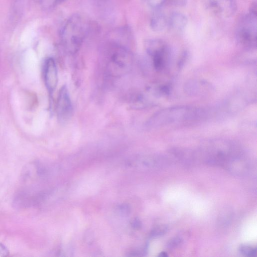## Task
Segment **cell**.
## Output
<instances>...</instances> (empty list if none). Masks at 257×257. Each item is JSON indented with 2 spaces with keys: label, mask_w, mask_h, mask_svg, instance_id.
Instances as JSON below:
<instances>
[{
  "label": "cell",
  "mask_w": 257,
  "mask_h": 257,
  "mask_svg": "<svg viewBox=\"0 0 257 257\" xmlns=\"http://www.w3.org/2000/svg\"><path fill=\"white\" fill-rule=\"evenodd\" d=\"M168 231V227L165 225H160L155 227L151 232V235L153 237L161 236Z\"/></svg>",
  "instance_id": "9a60e30c"
},
{
  "label": "cell",
  "mask_w": 257,
  "mask_h": 257,
  "mask_svg": "<svg viewBox=\"0 0 257 257\" xmlns=\"http://www.w3.org/2000/svg\"><path fill=\"white\" fill-rule=\"evenodd\" d=\"M159 256L160 257H166L168 256L167 253L166 251H162L159 254Z\"/></svg>",
  "instance_id": "44dd1931"
},
{
  "label": "cell",
  "mask_w": 257,
  "mask_h": 257,
  "mask_svg": "<svg viewBox=\"0 0 257 257\" xmlns=\"http://www.w3.org/2000/svg\"><path fill=\"white\" fill-rule=\"evenodd\" d=\"M206 115L204 109L193 106H176L164 108L155 113L148 121L151 128L191 122L201 119Z\"/></svg>",
  "instance_id": "7a4b0ae2"
},
{
  "label": "cell",
  "mask_w": 257,
  "mask_h": 257,
  "mask_svg": "<svg viewBox=\"0 0 257 257\" xmlns=\"http://www.w3.org/2000/svg\"><path fill=\"white\" fill-rule=\"evenodd\" d=\"M256 28V16L247 13L241 17L235 31L237 42L247 48H255Z\"/></svg>",
  "instance_id": "5b68a950"
},
{
  "label": "cell",
  "mask_w": 257,
  "mask_h": 257,
  "mask_svg": "<svg viewBox=\"0 0 257 257\" xmlns=\"http://www.w3.org/2000/svg\"><path fill=\"white\" fill-rule=\"evenodd\" d=\"M166 0H146L147 4L152 8L158 9L161 7Z\"/></svg>",
  "instance_id": "e0dca14e"
},
{
  "label": "cell",
  "mask_w": 257,
  "mask_h": 257,
  "mask_svg": "<svg viewBox=\"0 0 257 257\" xmlns=\"http://www.w3.org/2000/svg\"><path fill=\"white\" fill-rule=\"evenodd\" d=\"M209 6L215 14L223 17L232 16L237 9L235 0H209Z\"/></svg>",
  "instance_id": "9c48e42d"
},
{
  "label": "cell",
  "mask_w": 257,
  "mask_h": 257,
  "mask_svg": "<svg viewBox=\"0 0 257 257\" xmlns=\"http://www.w3.org/2000/svg\"><path fill=\"white\" fill-rule=\"evenodd\" d=\"M43 74L46 87L50 95L55 90L58 82L57 69L53 58H47L44 65Z\"/></svg>",
  "instance_id": "ba28073f"
},
{
  "label": "cell",
  "mask_w": 257,
  "mask_h": 257,
  "mask_svg": "<svg viewBox=\"0 0 257 257\" xmlns=\"http://www.w3.org/2000/svg\"><path fill=\"white\" fill-rule=\"evenodd\" d=\"M72 113L73 107L68 90L66 86H63L59 90L56 102L57 118L60 122L65 123L71 118Z\"/></svg>",
  "instance_id": "52a82bcc"
},
{
  "label": "cell",
  "mask_w": 257,
  "mask_h": 257,
  "mask_svg": "<svg viewBox=\"0 0 257 257\" xmlns=\"http://www.w3.org/2000/svg\"><path fill=\"white\" fill-rule=\"evenodd\" d=\"M239 250L240 253L246 256H255L256 253V247L245 244L240 245Z\"/></svg>",
  "instance_id": "5bb4252c"
},
{
  "label": "cell",
  "mask_w": 257,
  "mask_h": 257,
  "mask_svg": "<svg viewBox=\"0 0 257 257\" xmlns=\"http://www.w3.org/2000/svg\"><path fill=\"white\" fill-rule=\"evenodd\" d=\"M9 254V251L8 248L2 243L0 242V256H8Z\"/></svg>",
  "instance_id": "d6986e66"
},
{
  "label": "cell",
  "mask_w": 257,
  "mask_h": 257,
  "mask_svg": "<svg viewBox=\"0 0 257 257\" xmlns=\"http://www.w3.org/2000/svg\"><path fill=\"white\" fill-rule=\"evenodd\" d=\"M187 23L188 19L186 16L179 12H173L168 17V28L175 32H183Z\"/></svg>",
  "instance_id": "30bf717a"
},
{
  "label": "cell",
  "mask_w": 257,
  "mask_h": 257,
  "mask_svg": "<svg viewBox=\"0 0 257 257\" xmlns=\"http://www.w3.org/2000/svg\"><path fill=\"white\" fill-rule=\"evenodd\" d=\"M150 25L155 32L163 31L168 27V17L163 12L157 11L151 17Z\"/></svg>",
  "instance_id": "8fae6325"
},
{
  "label": "cell",
  "mask_w": 257,
  "mask_h": 257,
  "mask_svg": "<svg viewBox=\"0 0 257 257\" xmlns=\"http://www.w3.org/2000/svg\"><path fill=\"white\" fill-rule=\"evenodd\" d=\"M145 47L152 59L155 69L158 71L163 70L171 56V51L167 44L161 39H150L145 41Z\"/></svg>",
  "instance_id": "8992f818"
},
{
  "label": "cell",
  "mask_w": 257,
  "mask_h": 257,
  "mask_svg": "<svg viewBox=\"0 0 257 257\" xmlns=\"http://www.w3.org/2000/svg\"><path fill=\"white\" fill-rule=\"evenodd\" d=\"M91 28L89 19L76 13L71 15L62 25L59 33L61 45L66 52L76 53L88 35Z\"/></svg>",
  "instance_id": "6da1fadb"
},
{
  "label": "cell",
  "mask_w": 257,
  "mask_h": 257,
  "mask_svg": "<svg viewBox=\"0 0 257 257\" xmlns=\"http://www.w3.org/2000/svg\"><path fill=\"white\" fill-rule=\"evenodd\" d=\"M208 86L204 82L192 81L185 86V90L191 94H201L203 91L207 90Z\"/></svg>",
  "instance_id": "7c38bea8"
},
{
  "label": "cell",
  "mask_w": 257,
  "mask_h": 257,
  "mask_svg": "<svg viewBox=\"0 0 257 257\" xmlns=\"http://www.w3.org/2000/svg\"><path fill=\"white\" fill-rule=\"evenodd\" d=\"M106 66L109 73L113 76L125 74L133 63L131 51L119 43L112 42L106 49Z\"/></svg>",
  "instance_id": "277c9868"
},
{
  "label": "cell",
  "mask_w": 257,
  "mask_h": 257,
  "mask_svg": "<svg viewBox=\"0 0 257 257\" xmlns=\"http://www.w3.org/2000/svg\"><path fill=\"white\" fill-rule=\"evenodd\" d=\"M183 241L181 238L175 237L171 239L167 244V248L173 249L180 245Z\"/></svg>",
  "instance_id": "2e32d148"
},
{
  "label": "cell",
  "mask_w": 257,
  "mask_h": 257,
  "mask_svg": "<svg viewBox=\"0 0 257 257\" xmlns=\"http://www.w3.org/2000/svg\"><path fill=\"white\" fill-rule=\"evenodd\" d=\"M67 0H39L41 7L45 10L54 9Z\"/></svg>",
  "instance_id": "4fadbf2b"
},
{
  "label": "cell",
  "mask_w": 257,
  "mask_h": 257,
  "mask_svg": "<svg viewBox=\"0 0 257 257\" xmlns=\"http://www.w3.org/2000/svg\"><path fill=\"white\" fill-rule=\"evenodd\" d=\"M248 13L255 16H257V6L256 1H253L251 4L249 8Z\"/></svg>",
  "instance_id": "ac0fdd59"
},
{
  "label": "cell",
  "mask_w": 257,
  "mask_h": 257,
  "mask_svg": "<svg viewBox=\"0 0 257 257\" xmlns=\"http://www.w3.org/2000/svg\"><path fill=\"white\" fill-rule=\"evenodd\" d=\"M172 4L177 7L184 6L187 3V0H171Z\"/></svg>",
  "instance_id": "ffe728a7"
},
{
  "label": "cell",
  "mask_w": 257,
  "mask_h": 257,
  "mask_svg": "<svg viewBox=\"0 0 257 257\" xmlns=\"http://www.w3.org/2000/svg\"><path fill=\"white\" fill-rule=\"evenodd\" d=\"M198 153L207 164L224 168L234 158L243 153L234 144L223 140L207 143L200 149Z\"/></svg>",
  "instance_id": "3957f363"
}]
</instances>
